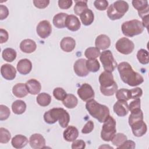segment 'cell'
Instances as JSON below:
<instances>
[{
	"instance_id": "6da1fadb",
	"label": "cell",
	"mask_w": 149,
	"mask_h": 149,
	"mask_svg": "<svg viewBox=\"0 0 149 149\" xmlns=\"http://www.w3.org/2000/svg\"><path fill=\"white\" fill-rule=\"evenodd\" d=\"M117 68L121 80L129 86L135 87L143 83V77L139 73L134 72L128 62H120L117 65Z\"/></svg>"
},
{
	"instance_id": "7a4b0ae2",
	"label": "cell",
	"mask_w": 149,
	"mask_h": 149,
	"mask_svg": "<svg viewBox=\"0 0 149 149\" xmlns=\"http://www.w3.org/2000/svg\"><path fill=\"white\" fill-rule=\"evenodd\" d=\"M44 119L48 124H54L58 120L59 125L65 128L70 121V115L62 108H54L44 113Z\"/></svg>"
},
{
	"instance_id": "3957f363",
	"label": "cell",
	"mask_w": 149,
	"mask_h": 149,
	"mask_svg": "<svg viewBox=\"0 0 149 149\" xmlns=\"http://www.w3.org/2000/svg\"><path fill=\"white\" fill-rule=\"evenodd\" d=\"M86 108L90 115L97 119L100 123L104 122L109 115V108L106 105L99 104L94 99L87 101Z\"/></svg>"
},
{
	"instance_id": "277c9868",
	"label": "cell",
	"mask_w": 149,
	"mask_h": 149,
	"mask_svg": "<svg viewBox=\"0 0 149 149\" xmlns=\"http://www.w3.org/2000/svg\"><path fill=\"white\" fill-rule=\"evenodd\" d=\"M100 83V91L105 96L113 95L118 90V85L113 80V76L111 72L104 71L98 78Z\"/></svg>"
},
{
	"instance_id": "5b68a950",
	"label": "cell",
	"mask_w": 149,
	"mask_h": 149,
	"mask_svg": "<svg viewBox=\"0 0 149 149\" xmlns=\"http://www.w3.org/2000/svg\"><path fill=\"white\" fill-rule=\"evenodd\" d=\"M144 28L142 22L137 19L125 22L121 26L122 31L123 35L130 37L142 33Z\"/></svg>"
},
{
	"instance_id": "8992f818",
	"label": "cell",
	"mask_w": 149,
	"mask_h": 149,
	"mask_svg": "<svg viewBox=\"0 0 149 149\" xmlns=\"http://www.w3.org/2000/svg\"><path fill=\"white\" fill-rule=\"evenodd\" d=\"M101 132V137L105 141H110L116 134V120L109 115L104 121Z\"/></svg>"
},
{
	"instance_id": "52a82bcc",
	"label": "cell",
	"mask_w": 149,
	"mask_h": 149,
	"mask_svg": "<svg viewBox=\"0 0 149 149\" xmlns=\"http://www.w3.org/2000/svg\"><path fill=\"white\" fill-rule=\"evenodd\" d=\"M100 59L104 69L106 72H112L118 65L110 50L102 51L100 55Z\"/></svg>"
},
{
	"instance_id": "ba28073f",
	"label": "cell",
	"mask_w": 149,
	"mask_h": 149,
	"mask_svg": "<svg viewBox=\"0 0 149 149\" xmlns=\"http://www.w3.org/2000/svg\"><path fill=\"white\" fill-rule=\"evenodd\" d=\"M116 50L123 55H129L131 54L134 48V43L126 37H122L119 39L115 44Z\"/></svg>"
},
{
	"instance_id": "9c48e42d",
	"label": "cell",
	"mask_w": 149,
	"mask_h": 149,
	"mask_svg": "<svg viewBox=\"0 0 149 149\" xmlns=\"http://www.w3.org/2000/svg\"><path fill=\"white\" fill-rule=\"evenodd\" d=\"M77 93L79 98L84 101H87L91 99H93L95 96L94 91L92 87L87 84H83L77 90Z\"/></svg>"
},
{
	"instance_id": "30bf717a",
	"label": "cell",
	"mask_w": 149,
	"mask_h": 149,
	"mask_svg": "<svg viewBox=\"0 0 149 149\" xmlns=\"http://www.w3.org/2000/svg\"><path fill=\"white\" fill-rule=\"evenodd\" d=\"M36 31L38 36L43 39L48 37L52 33V26L49 21L44 20L39 22Z\"/></svg>"
},
{
	"instance_id": "8fae6325",
	"label": "cell",
	"mask_w": 149,
	"mask_h": 149,
	"mask_svg": "<svg viewBox=\"0 0 149 149\" xmlns=\"http://www.w3.org/2000/svg\"><path fill=\"white\" fill-rule=\"evenodd\" d=\"M73 70L77 76L79 77L87 76L89 71L86 67V60L83 58L77 59L74 63Z\"/></svg>"
},
{
	"instance_id": "7c38bea8",
	"label": "cell",
	"mask_w": 149,
	"mask_h": 149,
	"mask_svg": "<svg viewBox=\"0 0 149 149\" xmlns=\"http://www.w3.org/2000/svg\"><path fill=\"white\" fill-rule=\"evenodd\" d=\"M1 74L7 80H13L16 75V70L13 66L8 63H5L1 67Z\"/></svg>"
},
{
	"instance_id": "4fadbf2b",
	"label": "cell",
	"mask_w": 149,
	"mask_h": 149,
	"mask_svg": "<svg viewBox=\"0 0 149 149\" xmlns=\"http://www.w3.org/2000/svg\"><path fill=\"white\" fill-rule=\"evenodd\" d=\"M29 144L34 149L42 148L45 146V140L41 134L34 133L30 137Z\"/></svg>"
},
{
	"instance_id": "5bb4252c",
	"label": "cell",
	"mask_w": 149,
	"mask_h": 149,
	"mask_svg": "<svg viewBox=\"0 0 149 149\" xmlns=\"http://www.w3.org/2000/svg\"><path fill=\"white\" fill-rule=\"evenodd\" d=\"M132 133L136 137H141L144 135L147 130L146 123L143 120H139L134 122L131 126Z\"/></svg>"
},
{
	"instance_id": "9a60e30c",
	"label": "cell",
	"mask_w": 149,
	"mask_h": 149,
	"mask_svg": "<svg viewBox=\"0 0 149 149\" xmlns=\"http://www.w3.org/2000/svg\"><path fill=\"white\" fill-rule=\"evenodd\" d=\"M113 111L119 116L123 117L127 115L129 112V107L127 102L123 100H118L113 105Z\"/></svg>"
},
{
	"instance_id": "2e32d148",
	"label": "cell",
	"mask_w": 149,
	"mask_h": 149,
	"mask_svg": "<svg viewBox=\"0 0 149 149\" xmlns=\"http://www.w3.org/2000/svg\"><path fill=\"white\" fill-rule=\"evenodd\" d=\"M65 27L72 31H76L80 28L81 23L77 17L73 15H69L66 18Z\"/></svg>"
},
{
	"instance_id": "e0dca14e",
	"label": "cell",
	"mask_w": 149,
	"mask_h": 149,
	"mask_svg": "<svg viewBox=\"0 0 149 149\" xmlns=\"http://www.w3.org/2000/svg\"><path fill=\"white\" fill-rule=\"evenodd\" d=\"M16 68L19 73L23 75L27 74L32 69L31 62L26 58L22 59L18 62Z\"/></svg>"
},
{
	"instance_id": "ac0fdd59",
	"label": "cell",
	"mask_w": 149,
	"mask_h": 149,
	"mask_svg": "<svg viewBox=\"0 0 149 149\" xmlns=\"http://www.w3.org/2000/svg\"><path fill=\"white\" fill-rule=\"evenodd\" d=\"M79 136V131L77 129L73 126H67L66 129L63 133V139L68 141L72 142L76 140Z\"/></svg>"
},
{
	"instance_id": "d6986e66",
	"label": "cell",
	"mask_w": 149,
	"mask_h": 149,
	"mask_svg": "<svg viewBox=\"0 0 149 149\" xmlns=\"http://www.w3.org/2000/svg\"><path fill=\"white\" fill-rule=\"evenodd\" d=\"M111 45V40L105 34H100L97 37L95 41V47L99 49H106Z\"/></svg>"
},
{
	"instance_id": "ffe728a7",
	"label": "cell",
	"mask_w": 149,
	"mask_h": 149,
	"mask_svg": "<svg viewBox=\"0 0 149 149\" xmlns=\"http://www.w3.org/2000/svg\"><path fill=\"white\" fill-rule=\"evenodd\" d=\"M37 45L36 42L31 39H25L20 44V49L24 53L30 54L36 51Z\"/></svg>"
},
{
	"instance_id": "44dd1931",
	"label": "cell",
	"mask_w": 149,
	"mask_h": 149,
	"mask_svg": "<svg viewBox=\"0 0 149 149\" xmlns=\"http://www.w3.org/2000/svg\"><path fill=\"white\" fill-rule=\"evenodd\" d=\"M76 41L70 37H66L62 39L60 42L61 48L66 52H72L75 48Z\"/></svg>"
},
{
	"instance_id": "7402d4cb",
	"label": "cell",
	"mask_w": 149,
	"mask_h": 149,
	"mask_svg": "<svg viewBox=\"0 0 149 149\" xmlns=\"http://www.w3.org/2000/svg\"><path fill=\"white\" fill-rule=\"evenodd\" d=\"M26 86L28 92L32 95H36L38 94L41 89V85L40 83L34 79H31L27 81Z\"/></svg>"
},
{
	"instance_id": "603a6c76",
	"label": "cell",
	"mask_w": 149,
	"mask_h": 149,
	"mask_svg": "<svg viewBox=\"0 0 149 149\" xmlns=\"http://www.w3.org/2000/svg\"><path fill=\"white\" fill-rule=\"evenodd\" d=\"M28 142L27 138L22 134L15 136L11 140L12 146L16 148H22L24 147L27 144Z\"/></svg>"
},
{
	"instance_id": "cb8c5ba5",
	"label": "cell",
	"mask_w": 149,
	"mask_h": 149,
	"mask_svg": "<svg viewBox=\"0 0 149 149\" xmlns=\"http://www.w3.org/2000/svg\"><path fill=\"white\" fill-rule=\"evenodd\" d=\"M28 93L26 84L24 83H17L12 88L13 94L17 98L24 97L28 94Z\"/></svg>"
},
{
	"instance_id": "d4e9b609",
	"label": "cell",
	"mask_w": 149,
	"mask_h": 149,
	"mask_svg": "<svg viewBox=\"0 0 149 149\" xmlns=\"http://www.w3.org/2000/svg\"><path fill=\"white\" fill-rule=\"evenodd\" d=\"M80 17L84 26H90L94 21V15L93 11L88 8L80 14Z\"/></svg>"
},
{
	"instance_id": "484cf974",
	"label": "cell",
	"mask_w": 149,
	"mask_h": 149,
	"mask_svg": "<svg viewBox=\"0 0 149 149\" xmlns=\"http://www.w3.org/2000/svg\"><path fill=\"white\" fill-rule=\"evenodd\" d=\"M68 15V14L62 12L56 14L52 20L54 26L58 29L64 28L65 27V20Z\"/></svg>"
},
{
	"instance_id": "4316f807",
	"label": "cell",
	"mask_w": 149,
	"mask_h": 149,
	"mask_svg": "<svg viewBox=\"0 0 149 149\" xmlns=\"http://www.w3.org/2000/svg\"><path fill=\"white\" fill-rule=\"evenodd\" d=\"M26 109V104L24 101L22 100H16L12 104V110L13 112L16 115H21L23 113Z\"/></svg>"
},
{
	"instance_id": "83f0119b",
	"label": "cell",
	"mask_w": 149,
	"mask_h": 149,
	"mask_svg": "<svg viewBox=\"0 0 149 149\" xmlns=\"http://www.w3.org/2000/svg\"><path fill=\"white\" fill-rule=\"evenodd\" d=\"M62 102L63 105L67 108L72 109L77 106L78 104V100L73 94H68L62 101Z\"/></svg>"
},
{
	"instance_id": "f1b7e54d",
	"label": "cell",
	"mask_w": 149,
	"mask_h": 149,
	"mask_svg": "<svg viewBox=\"0 0 149 149\" xmlns=\"http://www.w3.org/2000/svg\"><path fill=\"white\" fill-rule=\"evenodd\" d=\"M112 5L115 10L123 16L129 9V4L125 1H116L112 3Z\"/></svg>"
},
{
	"instance_id": "f546056e",
	"label": "cell",
	"mask_w": 149,
	"mask_h": 149,
	"mask_svg": "<svg viewBox=\"0 0 149 149\" xmlns=\"http://www.w3.org/2000/svg\"><path fill=\"white\" fill-rule=\"evenodd\" d=\"M143 120V113L140 108H137L131 111V113L129 117V124L130 126L136 122Z\"/></svg>"
},
{
	"instance_id": "4dcf8cb0",
	"label": "cell",
	"mask_w": 149,
	"mask_h": 149,
	"mask_svg": "<svg viewBox=\"0 0 149 149\" xmlns=\"http://www.w3.org/2000/svg\"><path fill=\"white\" fill-rule=\"evenodd\" d=\"M17 54L16 51L11 48H7L3 50L2 52V58L6 62H12L16 58Z\"/></svg>"
},
{
	"instance_id": "1f68e13d",
	"label": "cell",
	"mask_w": 149,
	"mask_h": 149,
	"mask_svg": "<svg viewBox=\"0 0 149 149\" xmlns=\"http://www.w3.org/2000/svg\"><path fill=\"white\" fill-rule=\"evenodd\" d=\"M37 104L41 107H47L51 102V97L46 93H42L38 94L36 98Z\"/></svg>"
},
{
	"instance_id": "d6a6232c",
	"label": "cell",
	"mask_w": 149,
	"mask_h": 149,
	"mask_svg": "<svg viewBox=\"0 0 149 149\" xmlns=\"http://www.w3.org/2000/svg\"><path fill=\"white\" fill-rule=\"evenodd\" d=\"M137 58L139 62L143 65L148 64L149 62L148 52L144 49H140L137 51Z\"/></svg>"
},
{
	"instance_id": "836d02e7",
	"label": "cell",
	"mask_w": 149,
	"mask_h": 149,
	"mask_svg": "<svg viewBox=\"0 0 149 149\" xmlns=\"http://www.w3.org/2000/svg\"><path fill=\"white\" fill-rule=\"evenodd\" d=\"M87 9H88L87 1H75L74 12L76 15H80V14Z\"/></svg>"
},
{
	"instance_id": "e575fe53",
	"label": "cell",
	"mask_w": 149,
	"mask_h": 149,
	"mask_svg": "<svg viewBox=\"0 0 149 149\" xmlns=\"http://www.w3.org/2000/svg\"><path fill=\"white\" fill-rule=\"evenodd\" d=\"M100 51L97 47H89L84 52V55L88 59H96L100 56Z\"/></svg>"
},
{
	"instance_id": "d590c367",
	"label": "cell",
	"mask_w": 149,
	"mask_h": 149,
	"mask_svg": "<svg viewBox=\"0 0 149 149\" xmlns=\"http://www.w3.org/2000/svg\"><path fill=\"white\" fill-rule=\"evenodd\" d=\"M86 67L89 72H97L100 68V64L96 59L86 60Z\"/></svg>"
},
{
	"instance_id": "8d00e7d4",
	"label": "cell",
	"mask_w": 149,
	"mask_h": 149,
	"mask_svg": "<svg viewBox=\"0 0 149 149\" xmlns=\"http://www.w3.org/2000/svg\"><path fill=\"white\" fill-rule=\"evenodd\" d=\"M132 5L138 12H141L149 8L148 1L146 0H133L132 1Z\"/></svg>"
},
{
	"instance_id": "74e56055",
	"label": "cell",
	"mask_w": 149,
	"mask_h": 149,
	"mask_svg": "<svg viewBox=\"0 0 149 149\" xmlns=\"http://www.w3.org/2000/svg\"><path fill=\"white\" fill-rule=\"evenodd\" d=\"M126 140L127 136L126 135H125L123 133H118L115 134V136L111 140V141L113 145L118 147L121 144H122L123 143L125 142Z\"/></svg>"
},
{
	"instance_id": "f35d334b",
	"label": "cell",
	"mask_w": 149,
	"mask_h": 149,
	"mask_svg": "<svg viewBox=\"0 0 149 149\" xmlns=\"http://www.w3.org/2000/svg\"><path fill=\"white\" fill-rule=\"evenodd\" d=\"M116 98L118 100L128 101L129 99V90L126 88H121L117 90L115 93Z\"/></svg>"
},
{
	"instance_id": "ab89813d",
	"label": "cell",
	"mask_w": 149,
	"mask_h": 149,
	"mask_svg": "<svg viewBox=\"0 0 149 149\" xmlns=\"http://www.w3.org/2000/svg\"><path fill=\"white\" fill-rule=\"evenodd\" d=\"M11 134L9 131L4 128L1 127L0 128V143L5 144L9 142L10 140Z\"/></svg>"
},
{
	"instance_id": "60d3db41",
	"label": "cell",
	"mask_w": 149,
	"mask_h": 149,
	"mask_svg": "<svg viewBox=\"0 0 149 149\" xmlns=\"http://www.w3.org/2000/svg\"><path fill=\"white\" fill-rule=\"evenodd\" d=\"M107 15L108 17L112 20H118L122 17L123 16L118 13L114 9L112 4L110 5L108 7L107 9Z\"/></svg>"
},
{
	"instance_id": "b9f144b4",
	"label": "cell",
	"mask_w": 149,
	"mask_h": 149,
	"mask_svg": "<svg viewBox=\"0 0 149 149\" xmlns=\"http://www.w3.org/2000/svg\"><path fill=\"white\" fill-rule=\"evenodd\" d=\"M67 94L65 90L61 87H56L53 90L54 97L59 101H63Z\"/></svg>"
},
{
	"instance_id": "7bdbcfd3",
	"label": "cell",
	"mask_w": 149,
	"mask_h": 149,
	"mask_svg": "<svg viewBox=\"0 0 149 149\" xmlns=\"http://www.w3.org/2000/svg\"><path fill=\"white\" fill-rule=\"evenodd\" d=\"M10 114L9 108L4 105H0V120H5L7 119Z\"/></svg>"
},
{
	"instance_id": "ee69618b",
	"label": "cell",
	"mask_w": 149,
	"mask_h": 149,
	"mask_svg": "<svg viewBox=\"0 0 149 149\" xmlns=\"http://www.w3.org/2000/svg\"><path fill=\"white\" fill-rule=\"evenodd\" d=\"M143 94V90L140 87L129 90V99L139 98Z\"/></svg>"
},
{
	"instance_id": "f6af8a7d",
	"label": "cell",
	"mask_w": 149,
	"mask_h": 149,
	"mask_svg": "<svg viewBox=\"0 0 149 149\" xmlns=\"http://www.w3.org/2000/svg\"><path fill=\"white\" fill-rule=\"evenodd\" d=\"M95 8L99 10H105L108 6V2L106 0H96L94 2Z\"/></svg>"
},
{
	"instance_id": "bcb514c9",
	"label": "cell",
	"mask_w": 149,
	"mask_h": 149,
	"mask_svg": "<svg viewBox=\"0 0 149 149\" xmlns=\"http://www.w3.org/2000/svg\"><path fill=\"white\" fill-rule=\"evenodd\" d=\"M94 127V122L92 120H88L83 126L81 130V133L83 134L90 133L93 130Z\"/></svg>"
},
{
	"instance_id": "7dc6e473",
	"label": "cell",
	"mask_w": 149,
	"mask_h": 149,
	"mask_svg": "<svg viewBox=\"0 0 149 149\" xmlns=\"http://www.w3.org/2000/svg\"><path fill=\"white\" fill-rule=\"evenodd\" d=\"M50 1L49 0H34V5L39 9H44L48 6Z\"/></svg>"
},
{
	"instance_id": "c3c4849f",
	"label": "cell",
	"mask_w": 149,
	"mask_h": 149,
	"mask_svg": "<svg viewBox=\"0 0 149 149\" xmlns=\"http://www.w3.org/2000/svg\"><path fill=\"white\" fill-rule=\"evenodd\" d=\"M72 3V0H59L58 6L62 9H68L71 7Z\"/></svg>"
},
{
	"instance_id": "681fc988",
	"label": "cell",
	"mask_w": 149,
	"mask_h": 149,
	"mask_svg": "<svg viewBox=\"0 0 149 149\" xmlns=\"http://www.w3.org/2000/svg\"><path fill=\"white\" fill-rule=\"evenodd\" d=\"M72 149H83L86 147V143L82 140H75L72 144Z\"/></svg>"
},
{
	"instance_id": "f907efd6",
	"label": "cell",
	"mask_w": 149,
	"mask_h": 149,
	"mask_svg": "<svg viewBox=\"0 0 149 149\" xmlns=\"http://www.w3.org/2000/svg\"><path fill=\"white\" fill-rule=\"evenodd\" d=\"M140 98H136V99H134L133 101H132L129 105H128L129 107V110L131 112L136 109H137V108H140Z\"/></svg>"
},
{
	"instance_id": "816d5d0a",
	"label": "cell",
	"mask_w": 149,
	"mask_h": 149,
	"mask_svg": "<svg viewBox=\"0 0 149 149\" xmlns=\"http://www.w3.org/2000/svg\"><path fill=\"white\" fill-rule=\"evenodd\" d=\"M136 147L135 143L132 140H126L120 146H119L118 148H129V149H133Z\"/></svg>"
},
{
	"instance_id": "f5cc1de1",
	"label": "cell",
	"mask_w": 149,
	"mask_h": 149,
	"mask_svg": "<svg viewBox=\"0 0 149 149\" xmlns=\"http://www.w3.org/2000/svg\"><path fill=\"white\" fill-rule=\"evenodd\" d=\"M9 15V10L5 5H0V20L6 19Z\"/></svg>"
},
{
	"instance_id": "db71d44e",
	"label": "cell",
	"mask_w": 149,
	"mask_h": 149,
	"mask_svg": "<svg viewBox=\"0 0 149 149\" xmlns=\"http://www.w3.org/2000/svg\"><path fill=\"white\" fill-rule=\"evenodd\" d=\"M9 38L8 31L3 29H0V42L1 44L6 42Z\"/></svg>"
}]
</instances>
